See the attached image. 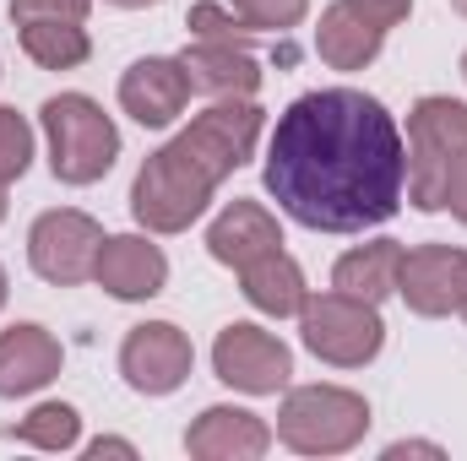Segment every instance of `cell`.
Listing matches in <instances>:
<instances>
[{"label": "cell", "instance_id": "obj_22", "mask_svg": "<svg viewBox=\"0 0 467 461\" xmlns=\"http://www.w3.org/2000/svg\"><path fill=\"white\" fill-rule=\"evenodd\" d=\"M11 440H22V446H33V451H77V440H82V413L71 407V402H38L16 429H11Z\"/></svg>", "mask_w": 467, "mask_h": 461}, {"label": "cell", "instance_id": "obj_25", "mask_svg": "<svg viewBox=\"0 0 467 461\" xmlns=\"http://www.w3.org/2000/svg\"><path fill=\"white\" fill-rule=\"evenodd\" d=\"M33 169V125L16 109H0V179H22Z\"/></svg>", "mask_w": 467, "mask_h": 461}, {"label": "cell", "instance_id": "obj_2", "mask_svg": "<svg viewBox=\"0 0 467 461\" xmlns=\"http://www.w3.org/2000/svg\"><path fill=\"white\" fill-rule=\"evenodd\" d=\"M213 196H218V179L180 141H169V147L147 152V163L136 169V179H130V218L147 233H185L191 223L207 218Z\"/></svg>", "mask_w": 467, "mask_h": 461}, {"label": "cell", "instance_id": "obj_34", "mask_svg": "<svg viewBox=\"0 0 467 461\" xmlns=\"http://www.w3.org/2000/svg\"><path fill=\"white\" fill-rule=\"evenodd\" d=\"M0 223H5V179H0Z\"/></svg>", "mask_w": 467, "mask_h": 461}, {"label": "cell", "instance_id": "obj_28", "mask_svg": "<svg viewBox=\"0 0 467 461\" xmlns=\"http://www.w3.org/2000/svg\"><path fill=\"white\" fill-rule=\"evenodd\" d=\"M441 212H451L467 229V147L451 158V169H446V207H441Z\"/></svg>", "mask_w": 467, "mask_h": 461}, {"label": "cell", "instance_id": "obj_20", "mask_svg": "<svg viewBox=\"0 0 467 461\" xmlns=\"http://www.w3.org/2000/svg\"><path fill=\"white\" fill-rule=\"evenodd\" d=\"M397 271H402V244L397 239H369L332 266V288L348 293V299H364V304H380V299L397 293Z\"/></svg>", "mask_w": 467, "mask_h": 461}, {"label": "cell", "instance_id": "obj_24", "mask_svg": "<svg viewBox=\"0 0 467 461\" xmlns=\"http://www.w3.org/2000/svg\"><path fill=\"white\" fill-rule=\"evenodd\" d=\"M185 27L196 33V38H213V44H239V49H250V27L234 16V5H218V0H196L191 5V16H185Z\"/></svg>", "mask_w": 467, "mask_h": 461}, {"label": "cell", "instance_id": "obj_11", "mask_svg": "<svg viewBox=\"0 0 467 461\" xmlns=\"http://www.w3.org/2000/svg\"><path fill=\"white\" fill-rule=\"evenodd\" d=\"M462 277H467V250L462 244H419L402 250V271H397V293L413 315L441 321L462 304Z\"/></svg>", "mask_w": 467, "mask_h": 461}, {"label": "cell", "instance_id": "obj_36", "mask_svg": "<svg viewBox=\"0 0 467 461\" xmlns=\"http://www.w3.org/2000/svg\"><path fill=\"white\" fill-rule=\"evenodd\" d=\"M462 82H467V55H462Z\"/></svg>", "mask_w": 467, "mask_h": 461}, {"label": "cell", "instance_id": "obj_31", "mask_svg": "<svg viewBox=\"0 0 467 461\" xmlns=\"http://www.w3.org/2000/svg\"><path fill=\"white\" fill-rule=\"evenodd\" d=\"M109 5H119V11H147V5H158V0H109Z\"/></svg>", "mask_w": 467, "mask_h": 461}, {"label": "cell", "instance_id": "obj_12", "mask_svg": "<svg viewBox=\"0 0 467 461\" xmlns=\"http://www.w3.org/2000/svg\"><path fill=\"white\" fill-rule=\"evenodd\" d=\"M93 282L119 304L158 299L163 282H169V255L147 233H104L99 261H93Z\"/></svg>", "mask_w": 467, "mask_h": 461}, {"label": "cell", "instance_id": "obj_13", "mask_svg": "<svg viewBox=\"0 0 467 461\" xmlns=\"http://www.w3.org/2000/svg\"><path fill=\"white\" fill-rule=\"evenodd\" d=\"M185 104H191V82H185L180 55L174 60L169 55H147V60L125 66V77H119V109L136 119L141 130L174 125V119L185 115Z\"/></svg>", "mask_w": 467, "mask_h": 461}, {"label": "cell", "instance_id": "obj_30", "mask_svg": "<svg viewBox=\"0 0 467 461\" xmlns=\"http://www.w3.org/2000/svg\"><path fill=\"white\" fill-rule=\"evenodd\" d=\"M88 456H136V446H130V440H115V435H99V440H93V446H88Z\"/></svg>", "mask_w": 467, "mask_h": 461}, {"label": "cell", "instance_id": "obj_26", "mask_svg": "<svg viewBox=\"0 0 467 461\" xmlns=\"http://www.w3.org/2000/svg\"><path fill=\"white\" fill-rule=\"evenodd\" d=\"M11 22H88L93 0H11Z\"/></svg>", "mask_w": 467, "mask_h": 461}, {"label": "cell", "instance_id": "obj_27", "mask_svg": "<svg viewBox=\"0 0 467 461\" xmlns=\"http://www.w3.org/2000/svg\"><path fill=\"white\" fill-rule=\"evenodd\" d=\"M348 5L364 16V22H375L380 33H391V27L408 22V11H413V0H348Z\"/></svg>", "mask_w": 467, "mask_h": 461}, {"label": "cell", "instance_id": "obj_15", "mask_svg": "<svg viewBox=\"0 0 467 461\" xmlns=\"http://www.w3.org/2000/svg\"><path fill=\"white\" fill-rule=\"evenodd\" d=\"M60 364H66V353L55 343V332H44L38 321L5 326V332H0V396L16 402V396L44 391V385L60 374Z\"/></svg>", "mask_w": 467, "mask_h": 461}, {"label": "cell", "instance_id": "obj_35", "mask_svg": "<svg viewBox=\"0 0 467 461\" xmlns=\"http://www.w3.org/2000/svg\"><path fill=\"white\" fill-rule=\"evenodd\" d=\"M451 11H457V16H467V0H451Z\"/></svg>", "mask_w": 467, "mask_h": 461}, {"label": "cell", "instance_id": "obj_33", "mask_svg": "<svg viewBox=\"0 0 467 461\" xmlns=\"http://www.w3.org/2000/svg\"><path fill=\"white\" fill-rule=\"evenodd\" d=\"M457 315L467 321V277H462V304H457Z\"/></svg>", "mask_w": 467, "mask_h": 461}, {"label": "cell", "instance_id": "obj_21", "mask_svg": "<svg viewBox=\"0 0 467 461\" xmlns=\"http://www.w3.org/2000/svg\"><path fill=\"white\" fill-rule=\"evenodd\" d=\"M16 38H22V55L44 71H77L93 55V38L82 22H22Z\"/></svg>", "mask_w": 467, "mask_h": 461}, {"label": "cell", "instance_id": "obj_14", "mask_svg": "<svg viewBox=\"0 0 467 461\" xmlns=\"http://www.w3.org/2000/svg\"><path fill=\"white\" fill-rule=\"evenodd\" d=\"M272 424L266 418H255L250 407H229V402H218V407H207L191 429H185V451L196 461H261L272 451Z\"/></svg>", "mask_w": 467, "mask_h": 461}, {"label": "cell", "instance_id": "obj_29", "mask_svg": "<svg viewBox=\"0 0 467 461\" xmlns=\"http://www.w3.org/2000/svg\"><path fill=\"white\" fill-rule=\"evenodd\" d=\"M380 456H386V461H402V456H446V451H441L435 440H397V446H386Z\"/></svg>", "mask_w": 467, "mask_h": 461}, {"label": "cell", "instance_id": "obj_9", "mask_svg": "<svg viewBox=\"0 0 467 461\" xmlns=\"http://www.w3.org/2000/svg\"><path fill=\"white\" fill-rule=\"evenodd\" d=\"M213 374L244 396H277L294 380V353L283 337H272L250 321H234L213 343Z\"/></svg>", "mask_w": 467, "mask_h": 461}, {"label": "cell", "instance_id": "obj_8", "mask_svg": "<svg viewBox=\"0 0 467 461\" xmlns=\"http://www.w3.org/2000/svg\"><path fill=\"white\" fill-rule=\"evenodd\" d=\"M99 244H104L99 218H88L77 207H55V212H38V223L27 229V266L55 288H77L93 277Z\"/></svg>", "mask_w": 467, "mask_h": 461}, {"label": "cell", "instance_id": "obj_7", "mask_svg": "<svg viewBox=\"0 0 467 461\" xmlns=\"http://www.w3.org/2000/svg\"><path fill=\"white\" fill-rule=\"evenodd\" d=\"M261 125H266V109L255 98H213V109H202L174 141L223 185L229 174H239L250 163V152L261 141Z\"/></svg>", "mask_w": 467, "mask_h": 461}, {"label": "cell", "instance_id": "obj_4", "mask_svg": "<svg viewBox=\"0 0 467 461\" xmlns=\"http://www.w3.org/2000/svg\"><path fill=\"white\" fill-rule=\"evenodd\" d=\"M272 435L294 456H348L369 435V402L348 385H288Z\"/></svg>", "mask_w": 467, "mask_h": 461}, {"label": "cell", "instance_id": "obj_5", "mask_svg": "<svg viewBox=\"0 0 467 461\" xmlns=\"http://www.w3.org/2000/svg\"><path fill=\"white\" fill-rule=\"evenodd\" d=\"M467 147V104L457 98H419L408 115V185L402 196L419 212H441L446 207V169Z\"/></svg>", "mask_w": 467, "mask_h": 461}, {"label": "cell", "instance_id": "obj_17", "mask_svg": "<svg viewBox=\"0 0 467 461\" xmlns=\"http://www.w3.org/2000/svg\"><path fill=\"white\" fill-rule=\"evenodd\" d=\"M283 244V223L261 207V201H229L218 218H213V229H207V255L218 261V266H250L255 255H266V250H277Z\"/></svg>", "mask_w": 467, "mask_h": 461}, {"label": "cell", "instance_id": "obj_23", "mask_svg": "<svg viewBox=\"0 0 467 461\" xmlns=\"http://www.w3.org/2000/svg\"><path fill=\"white\" fill-rule=\"evenodd\" d=\"M250 33H288L310 16V0H229Z\"/></svg>", "mask_w": 467, "mask_h": 461}, {"label": "cell", "instance_id": "obj_18", "mask_svg": "<svg viewBox=\"0 0 467 461\" xmlns=\"http://www.w3.org/2000/svg\"><path fill=\"white\" fill-rule=\"evenodd\" d=\"M239 293H244L250 310H261V315H272V321L299 315L305 299H310V288H305V266H299L283 244L266 250V255H255L250 266H239Z\"/></svg>", "mask_w": 467, "mask_h": 461}, {"label": "cell", "instance_id": "obj_1", "mask_svg": "<svg viewBox=\"0 0 467 461\" xmlns=\"http://www.w3.org/2000/svg\"><path fill=\"white\" fill-rule=\"evenodd\" d=\"M261 179L299 229L364 233L402 207L408 141L380 98L316 87L277 115Z\"/></svg>", "mask_w": 467, "mask_h": 461}, {"label": "cell", "instance_id": "obj_6", "mask_svg": "<svg viewBox=\"0 0 467 461\" xmlns=\"http://www.w3.org/2000/svg\"><path fill=\"white\" fill-rule=\"evenodd\" d=\"M299 337L332 369H364L386 347V321H380V304H364V299H348V293L327 288V293L305 299Z\"/></svg>", "mask_w": 467, "mask_h": 461}, {"label": "cell", "instance_id": "obj_19", "mask_svg": "<svg viewBox=\"0 0 467 461\" xmlns=\"http://www.w3.org/2000/svg\"><path fill=\"white\" fill-rule=\"evenodd\" d=\"M380 44H386V33H380L375 22H364L348 0L327 5L321 22H316V55H321L332 71H364V66H375Z\"/></svg>", "mask_w": 467, "mask_h": 461}, {"label": "cell", "instance_id": "obj_16", "mask_svg": "<svg viewBox=\"0 0 467 461\" xmlns=\"http://www.w3.org/2000/svg\"><path fill=\"white\" fill-rule=\"evenodd\" d=\"M180 66H185L191 93H207V98H255V87H261V60L239 44L196 38L180 49Z\"/></svg>", "mask_w": 467, "mask_h": 461}, {"label": "cell", "instance_id": "obj_10", "mask_svg": "<svg viewBox=\"0 0 467 461\" xmlns=\"http://www.w3.org/2000/svg\"><path fill=\"white\" fill-rule=\"evenodd\" d=\"M196 369V347L174 321H141L119 343V374L141 396H174Z\"/></svg>", "mask_w": 467, "mask_h": 461}, {"label": "cell", "instance_id": "obj_3", "mask_svg": "<svg viewBox=\"0 0 467 461\" xmlns=\"http://www.w3.org/2000/svg\"><path fill=\"white\" fill-rule=\"evenodd\" d=\"M49 141V174L60 185H99L119 158V125L88 93H55L38 109Z\"/></svg>", "mask_w": 467, "mask_h": 461}, {"label": "cell", "instance_id": "obj_32", "mask_svg": "<svg viewBox=\"0 0 467 461\" xmlns=\"http://www.w3.org/2000/svg\"><path fill=\"white\" fill-rule=\"evenodd\" d=\"M5 293H11V282H5V266H0V310H5Z\"/></svg>", "mask_w": 467, "mask_h": 461}]
</instances>
